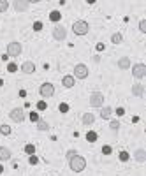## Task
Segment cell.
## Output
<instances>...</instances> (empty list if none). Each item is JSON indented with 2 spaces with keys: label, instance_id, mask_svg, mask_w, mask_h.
I'll return each instance as SVG.
<instances>
[{
  "label": "cell",
  "instance_id": "9c48e42d",
  "mask_svg": "<svg viewBox=\"0 0 146 176\" xmlns=\"http://www.w3.org/2000/svg\"><path fill=\"white\" fill-rule=\"evenodd\" d=\"M65 37H67V30H65V27H62V25H55V28H53V39H55V41H65Z\"/></svg>",
  "mask_w": 146,
  "mask_h": 176
},
{
  "label": "cell",
  "instance_id": "4fadbf2b",
  "mask_svg": "<svg viewBox=\"0 0 146 176\" xmlns=\"http://www.w3.org/2000/svg\"><path fill=\"white\" fill-rule=\"evenodd\" d=\"M11 157H13V153H11V150L6 146H0V162H7L11 160Z\"/></svg>",
  "mask_w": 146,
  "mask_h": 176
},
{
  "label": "cell",
  "instance_id": "60d3db41",
  "mask_svg": "<svg viewBox=\"0 0 146 176\" xmlns=\"http://www.w3.org/2000/svg\"><path fill=\"white\" fill-rule=\"evenodd\" d=\"M97 0H86V4H95Z\"/></svg>",
  "mask_w": 146,
  "mask_h": 176
},
{
  "label": "cell",
  "instance_id": "e575fe53",
  "mask_svg": "<svg viewBox=\"0 0 146 176\" xmlns=\"http://www.w3.org/2000/svg\"><path fill=\"white\" fill-rule=\"evenodd\" d=\"M76 155H77V152H76V150H69V152L65 153V157H67V159L70 160V159H72V157H76Z\"/></svg>",
  "mask_w": 146,
  "mask_h": 176
},
{
  "label": "cell",
  "instance_id": "9a60e30c",
  "mask_svg": "<svg viewBox=\"0 0 146 176\" xmlns=\"http://www.w3.org/2000/svg\"><path fill=\"white\" fill-rule=\"evenodd\" d=\"M81 122H83V125H93V122H95V114L93 113H84L83 118H81Z\"/></svg>",
  "mask_w": 146,
  "mask_h": 176
},
{
  "label": "cell",
  "instance_id": "b9f144b4",
  "mask_svg": "<svg viewBox=\"0 0 146 176\" xmlns=\"http://www.w3.org/2000/svg\"><path fill=\"white\" fill-rule=\"evenodd\" d=\"M2 173H4V166H2V164H0V174H2Z\"/></svg>",
  "mask_w": 146,
  "mask_h": 176
},
{
  "label": "cell",
  "instance_id": "30bf717a",
  "mask_svg": "<svg viewBox=\"0 0 146 176\" xmlns=\"http://www.w3.org/2000/svg\"><path fill=\"white\" fill-rule=\"evenodd\" d=\"M13 7L16 13H27L30 4H28L27 0H13Z\"/></svg>",
  "mask_w": 146,
  "mask_h": 176
},
{
  "label": "cell",
  "instance_id": "ba28073f",
  "mask_svg": "<svg viewBox=\"0 0 146 176\" xmlns=\"http://www.w3.org/2000/svg\"><path fill=\"white\" fill-rule=\"evenodd\" d=\"M132 76L136 79H143L146 76V65L144 63H134L132 65Z\"/></svg>",
  "mask_w": 146,
  "mask_h": 176
},
{
  "label": "cell",
  "instance_id": "f1b7e54d",
  "mask_svg": "<svg viewBox=\"0 0 146 176\" xmlns=\"http://www.w3.org/2000/svg\"><path fill=\"white\" fill-rule=\"evenodd\" d=\"M129 159H130L129 152H120V160H122V162H127Z\"/></svg>",
  "mask_w": 146,
  "mask_h": 176
},
{
  "label": "cell",
  "instance_id": "d6986e66",
  "mask_svg": "<svg viewBox=\"0 0 146 176\" xmlns=\"http://www.w3.org/2000/svg\"><path fill=\"white\" fill-rule=\"evenodd\" d=\"M37 130H41V132H46V130H49V123L46 122V120H39L37 122Z\"/></svg>",
  "mask_w": 146,
  "mask_h": 176
},
{
  "label": "cell",
  "instance_id": "d590c367",
  "mask_svg": "<svg viewBox=\"0 0 146 176\" xmlns=\"http://www.w3.org/2000/svg\"><path fill=\"white\" fill-rule=\"evenodd\" d=\"M34 30H35V32L42 30V23H41V21H35V23H34Z\"/></svg>",
  "mask_w": 146,
  "mask_h": 176
},
{
  "label": "cell",
  "instance_id": "7a4b0ae2",
  "mask_svg": "<svg viewBox=\"0 0 146 176\" xmlns=\"http://www.w3.org/2000/svg\"><path fill=\"white\" fill-rule=\"evenodd\" d=\"M72 32L76 35H86L90 32V25H88L84 20H77V21L72 23Z\"/></svg>",
  "mask_w": 146,
  "mask_h": 176
},
{
  "label": "cell",
  "instance_id": "8d00e7d4",
  "mask_svg": "<svg viewBox=\"0 0 146 176\" xmlns=\"http://www.w3.org/2000/svg\"><path fill=\"white\" fill-rule=\"evenodd\" d=\"M104 48H106L104 42H99V44H97V51H104Z\"/></svg>",
  "mask_w": 146,
  "mask_h": 176
},
{
  "label": "cell",
  "instance_id": "83f0119b",
  "mask_svg": "<svg viewBox=\"0 0 146 176\" xmlns=\"http://www.w3.org/2000/svg\"><path fill=\"white\" fill-rule=\"evenodd\" d=\"M25 153L34 155L35 153V144H27V146H25Z\"/></svg>",
  "mask_w": 146,
  "mask_h": 176
},
{
  "label": "cell",
  "instance_id": "2e32d148",
  "mask_svg": "<svg viewBox=\"0 0 146 176\" xmlns=\"http://www.w3.org/2000/svg\"><path fill=\"white\" fill-rule=\"evenodd\" d=\"M118 69H122V70L130 69V58L129 56H122L118 60Z\"/></svg>",
  "mask_w": 146,
  "mask_h": 176
},
{
  "label": "cell",
  "instance_id": "74e56055",
  "mask_svg": "<svg viewBox=\"0 0 146 176\" xmlns=\"http://www.w3.org/2000/svg\"><path fill=\"white\" fill-rule=\"evenodd\" d=\"M123 113H125V109H123V107H118V109H116V114H118V116H122Z\"/></svg>",
  "mask_w": 146,
  "mask_h": 176
},
{
  "label": "cell",
  "instance_id": "8992f818",
  "mask_svg": "<svg viewBox=\"0 0 146 176\" xmlns=\"http://www.w3.org/2000/svg\"><path fill=\"white\" fill-rule=\"evenodd\" d=\"M88 74H90V72H88V67H86L84 63H77L76 67H74V74H72V76L76 77V79H86Z\"/></svg>",
  "mask_w": 146,
  "mask_h": 176
},
{
  "label": "cell",
  "instance_id": "52a82bcc",
  "mask_svg": "<svg viewBox=\"0 0 146 176\" xmlns=\"http://www.w3.org/2000/svg\"><path fill=\"white\" fill-rule=\"evenodd\" d=\"M39 93L42 95V99H49L55 95V86L51 83H42L41 88H39Z\"/></svg>",
  "mask_w": 146,
  "mask_h": 176
},
{
  "label": "cell",
  "instance_id": "8fae6325",
  "mask_svg": "<svg viewBox=\"0 0 146 176\" xmlns=\"http://www.w3.org/2000/svg\"><path fill=\"white\" fill-rule=\"evenodd\" d=\"M21 72H23V74H34L35 72V63L30 62V60L23 62L21 63Z\"/></svg>",
  "mask_w": 146,
  "mask_h": 176
},
{
  "label": "cell",
  "instance_id": "e0dca14e",
  "mask_svg": "<svg viewBox=\"0 0 146 176\" xmlns=\"http://www.w3.org/2000/svg\"><path fill=\"white\" fill-rule=\"evenodd\" d=\"M111 113H113V107H109V106H102V107H100V118L109 120L111 118Z\"/></svg>",
  "mask_w": 146,
  "mask_h": 176
},
{
  "label": "cell",
  "instance_id": "f546056e",
  "mask_svg": "<svg viewBox=\"0 0 146 176\" xmlns=\"http://www.w3.org/2000/svg\"><path fill=\"white\" fill-rule=\"evenodd\" d=\"M58 111H60V113H67V111H69V104L62 102V104L58 106Z\"/></svg>",
  "mask_w": 146,
  "mask_h": 176
},
{
  "label": "cell",
  "instance_id": "ac0fdd59",
  "mask_svg": "<svg viewBox=\"0 0 146 176\" xmlns=\"http://www.w3.org/2000/svg\"><path fill=\"white\" fill-rule=\"evenodd\" d=\"M134 159H136L137 162H141V164H143V162L146 160V152L143 150V148H137V150L134 152Z\"/></svg>",
  "mask_w": 146,
  "mask_h": 176
},
{
  "label": "cell",
  "instance_id": "cb8c5ba5",
  "mask_svg": "<svg viewBox=\"0 0 146 176\" xmlns=\"http://www.w3.org/2000/svg\"><path fill=\"white\" fill-rule=\"evenodd\" d=\"M109 129H111V130H114V132H116V130H120V122H118V120H111V122H109Z\"/></svg>",
  "mask_w": 146,
  "mask_h": 176
},
{
  "label": "cell",
  "instance_id": "6da1fadb",
  "mask_svg": "<svg viewBox=\"0 0 146 176\" xmlns=\"http://www.w3.org/2000/svg\"><path fill=\"white\" fill-rule=\"evenodd\" d=\"M69 167L72 169L74 173H81V171H84V167H86V159L81 157V155L72 157V159L69 160Z\"/></svg>",
  "mask_w": 146,
  "mask_h": 176
},
{
  "label": "cell",
  "instance_id": "ab89813d",
  "mask_svg": "<svg viewBox=\"0 0 146 176\" xmlns=\"http://www.w3.org/2000/svg\"><path fill=\"white\" fill-rule=\"evenodd\" d=\"M28 4H37V2H41V0H27Z\"/></svg>",
  "mask_w": 146,
  "mask_h": 176
},
{
  "label": "cell",
  "instance_id": "7c38bea8",
  "mask_svg": "<svg viewBox=\"0 0 146 176\" xmlns=\"http://www.w3.org/2000/svg\"><path fill=\"white\" fill-rule=\"evenodd\" d=\"M62 84H63V88H74V84H76V77L72 76V74H67V76L62 77Z\"/></svg>",
  "mask_w": 146,
  "mask_h": 176
},
{
  "label": "cell",
  "instance_id": "836d02e7",
  "mask_svg": "<svg viewBox=\"0 0 146 176\" xmlns=\"http://www.w3.org/2000/svg\"><path fill=\"white\" fill-rule=\"evenodd\" d=\"M7 70H9V72H16V70H18V65H16V63H9V65H7Z\"/></svg>",
  "mask_w": 146,
  "mask_h": 176
},
{
  "label": "cell",
  "instance_id": "3957f363",
  "mask_svg": "<svg viewBox=\"0 0 146 176\" xmlns=\"http://www.w3.org/2000/svg\"><path fill=\"white\" fill-rule=\"evenodd\" d=\"M9 118L13 120L14 123H23V122H25V118H27L25 109H23V107H14V109H11V113H9Z\"/></svg>",
  "mask_w": 146,
  "mask_h": 176
},
{
  "label": "cell",
  "instance_id": "7402d4cb",
  "mask_svg": "<svg viewBox=\"0 0 146 176\" xmlns=\"http://www.w3.org/2000/svg\"><path fill=\"white\" fill-rule=\"evenodd\" d=\"M122 41H123V35L120 34V32H116V34L111 35V42H113V44H120Z\"/></svg>",
  "mask_w": 146,
  "mask_h": 176
},
{
  "label": "cell",
  "instance_id": "484cf974",
  "mask_svg": "<svg viewBox=\"0 0 146 176\" xmlns=\"http://www.w3.org/2000/svg\"><path fill=\"white\" fill-rule=\"evenodd\" d=\"M0 134L9 136V134H11V127H9V125H0Z\"/></svg>",
  "mask_w": 146,
  "mask_h": 176
},
{
  "label": "cell",
  "instance_id": "f35d334b",
  "mask_svg": "<svg viewBox=\"0 0 146 176\" xmlns=\"http://www.w3.org/2000/svg\"><path fill=\"white\" fill-rule=\"evenodd\" d=\"M2 60H4V62H7V60H9V55H7V53H6V55H2Z\"/></svg>",
  "mask_w": 146,
  "mask_h": 176
},
{
  "label": "cell",
  "instance_id": "7bdbcfd3",
  "mask_svg": "<svg viewBox=\"0 0 146 176\" xmlns=\"http://www.w3.org/2000/svg\"><path fill=\"white\" fill-rule=\"evenodd\" d=\"M2 84H4V81H2V79H0V86H2Z\"/></svg>",
  "mask_w": 146,
  "mask_h": 176
},
{
  "label": "cell",
  "instance_id": "1f68e13d",
  "mask_svg": "<svg viewBox=\"0 0 146 176\" xmlns=\"http://www.w3.org/2000/svg\"><path fill=\"white\" fill-rule=\"evenodd\" d=\"M46 107H48V104H46L44 100H39V102H37V109H39V111H44Z\"/></svg>",
  "mask_w": 146,
  "mask_h": 176
},
{
  "label": "cell",
  "instance_id": "5bb4252c",
  "mask_svg": "<svg viewBox=\"0 0 146 176\" xmlns=\"http://www.w3.org/2000/svg\"><path fill=\"white\" fill-rule=\"evenodd\" d=\"M132 95L134 97H143V95H144V86L141 83L132 84Z\"/></svg>",
  "mask_w": 146,
  "mask_h": 176
},
{
  "label": "cell",
  "instance_id": "277c9868",
  "mask_svg": "<svg viewBox=\"0 0 146 176\" xmlns=\"http://www.w3.org/2000/svg\"><path fill=\"white\" fill-rule=\"evenodd\" d=\"M21 51H23V46H21V42H16V41H13V42H9L7 44V55L9 56H20L21 55Z\"/></svg>",
  "mask_w": 146,
  "mask_h": 176
},
{
  "label": "cell",
  "instance_id": "5b68a950",
  "mask_svg": "<svg viewBox=\"0 0 146 176\" xmlns=\"http://www.w3.org/2000/svg\"><path fill=\"white\" fill-rule=\"evenodd\" d=\"M90 106L92 107H102L104 106V93H100V92H93L90 95Z\"/></svg>",
  "mask_w": 146,
  "mask_h": 176
},
{
  "label": "cell",
  "instance_id": "ffe728a7",
  "mask_svg": "<svg viewBox=\"0 0 146 176\" xmlns=\"http://www.w3.org/2000/svg\"><path fill=\"white\" fill-rule=\"evenodd\" d=\"M49 20L55 21V23H58V21L62 20V14H60V11H51V13H49Z\"/></svg>",
  "mask_w": 146,
  "mask_h": 176
},
{
  "label": "cell",
  "instance_id": "4316f807",
  "mask_svg": "<svg viewBox=\"0 0 146 176\" xmlns=\"http://www.w3.org/2000/svg\"><path fill=\"white\" fill-rule=\"evenodd\" d=\"M9 9V2L7 0H0V13H6Z\"/></svg>",
  "mask_w": 146,
  "mask_h": 176
},
{
  "label": "cell",
  "instance_id": "44dd1931",
  "mask_svg": "<svg viewBox=\"0 0 146 176\" xmlns=\"http://www.w3.org/2000/svg\"><path fill=\"white\" fill-rule=\"evenodd\" d=\"M97 132H93V130H88V132H86V141H88V143H95V141H97Z\"/></svg>",
  "mask_w": 146,
  "mask_h": 176
},
{
  "label": "cell",
  "instance_id": "d6a6232c",
  "mask_svg": "<svg viewBox=\"0 0 146 176\" xmlns=\"http://www.w3.org/2000/svg\"><path fill=\"white\" fill-rule=\"evenodd\" d=\"M139 32L146 34V20H141V21H139Z\"/></svg>",
  "mask_w": 146,
  "mask_h": 176
},
{
  "label": "cell",
  "instance_id": "603a6c76",
  "mask_svg": "<svg viewBox=\"0 0 146 176\" xmlns=\"http://www.w3.org/2000/svg\"><path fill=\"white\" fill-rule=\"evenodd\" d=\"M28 164H30V166H37V164H39V157H37V155H28Z\"/></svg>",
  "mask_w": 146,
  "mask_h": 176
},
{
  "label": "cell",
  "instance_id": "d4e9b609",
  "mask_svg": "<svg viewBox=\"0 0 146 176\" xmlns=\"http://www.w3.org/2000/svg\"><path fill=\"white\" fill-rule=\"evenodd\" d=\"M28 118H30V122H35V123H37V122L41 120V116H39V113L32 111V113H30V114H28Z\"/></svg>",
  "mask_w": 146,
  "mask_h": 176
},
{
  "label": "cell",
  "instance_id": "4dcf8cb0",
  "mask_svg": "<svg viewBox=\"0 0 146 176\" xmlns=\"http://www.w3.org/2000/svg\"><path fill=\"white\" fill-rule=\"evenodd\" d=\"M102 153H104V155H111L113 153V148L109 146V144H106V146H102Z\"/></svg>",
  "mask_w": 146,
  "mask_h": 176
}]
</instances>
